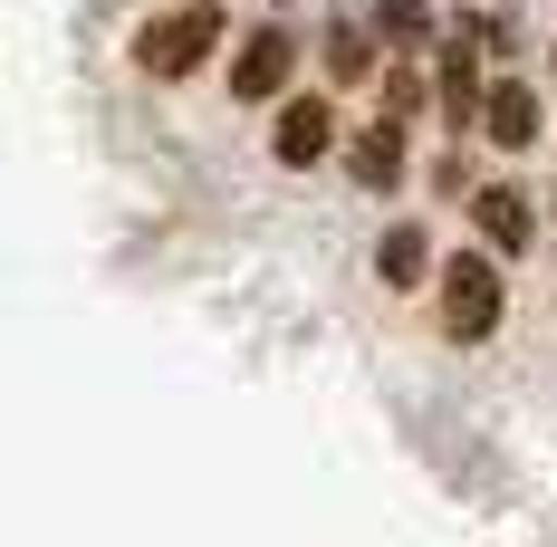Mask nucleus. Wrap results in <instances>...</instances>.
I'll return each instance as SVG.
<instances>
[{
    "label": "nucleus",
    "mask_w": 557,
    "mask_h": 547,
    "mask_svg": "<svg viewBox=\"0 0 557 547\" xmlns=\"http://www.w3.org/2000/svg\"><path fill=\"white\" fill-rule=\"evenodd\" d=\"M433 97H443V115H451V135H461V125H471V115L491 107V77H481V67H471V49H461V39H451V49H443V77H433Z\"/></svg>",
    "instance_id": "nucleus-8"
},
{
    "label": "nucleus",
    "mask_w": 557,
    "mask_h": 547,
    "mask_svg": "<svg viewBox=\"0 0 557 547\" xmlns=\"http://www.w3.org/2000/svg\"><path fill=\"white\" fill-rule=\"evenodd\" d=\"M423 29H433L423 0H385V39H423Z\"/></svg>",
    "instance_id": "nucleus-12"
},
{
    "label": "nucleus",
    "mask_w": 557,
    "mask_h": 547,
    "mask_svg": "<svg viewBox=\"0 0 557 547\" xmlns=\"http://www.w3.org/2000/svg\"><path fill=\"white\" fill-rule=\"evenodd\" d=\"M423 97H433V87H423L413 67H385V115H413V107H423Z\"/></svg>",
    "instance_id": "nucleus-11"
},
{
    "label": "nucleus",
    "mask_w": 557,
    "mask_h": 547,
    "mask_svg": "<svg viewBox=\"0 0 557 547\" xmlns=\"http://www.w3.org/2000/svg\"><path fill=\"white\" fill-rule=\"evenodd\" d=\"M222 39V0H193V10H164V20H145L135 29V67L145 77H193L202 58Z\"/></svg>",
    "instance_id": "nucleus-1"
},
{
    "label": "nucleus",
    "mask_w": 557,
    "mask_h": 547,
    "mask_svg": "<svg viewBox=\"0 0 557 547\" xmlns=\"http://www.w3.org/2000/svg\"><path fill=\"white\" fill-rule=\"evenodd\" d=\"M481 125H491V145H509V154H529L548 115H539V97H529L519 77H491V107H481Z\"/></svg>",
    "instance_id": "nucleus-7"
},
{
    "label": "nucleus",
    "mask_w": 557,
    "mask_h": 547,
    "mask_svg": "<svg viewBox=\"0 0 557 547\" xmlns=\"http://www.w3.org/2000/svg\"><path fill=\"white\" fill-rule=\"evenodd\" d=\"M327 97H288V107H278V125H270V154L278 164H318V154H327Z\"/></svg>",
    "instance_id": "nucleus-6"
},
{
    "label": "nucleus",
    "mask_w": 557,
    "mask_h": 547,
    "mask_svg": "<svg viewBox=\"0 0 557 547\" xmlns=\"http://www.w3.org/2000/svg\"><path fill=\"white\" fill-rule=\"evenodd\" d=\"M288 67H298V39H288V29H260L250 49L231 58V97H250V107H270L278 87H288Z\"/></svg>",
    "instance_id": "nucleus-3"
},
{
    "label": "nucleus",
    "mask_w": 557,
    "mask_h": 547,
    "mask_svg": "<svg viewBox=\"0 0 557 547\" xmlns=\"http://www.w3.org/2000/svg\"><path fill=\"white\" fill-rule=\"evenodd\" d=\"M443 327L461 346H481V336L500 327V270L481 260V250H451L443 260Z\"/></svg>",
    "instance_id": "nucleus-2"
},
{
    "label": "nucleus",
    "mask_w": 557,
    "mask_h": 547,
    "mask_svg": "<svg viewBox=\"0 0 557 547\" xmlns=\"http://www.w3.org/2000/svg\"><path fill=\"white\" fill-rule=\"evenodd\" d=\"M375 270H385V288H413V278L433 270V250H423V231H413V221H394L385 240H375Z\"/></svg>",
    "instance_id": "nucleus-9"
},
{
    "label": "nucleus",
    "mask_w": 557,
    "mask_h": 547,
    "mask_svg": "<svg viewBox=\"0 0 557 547\" xmlns=\"http://www.w3.org/2000/svg\"><path fill=\"white\" fill-rule=\"evenodd\" d=\"M346 173H356L366 192H394V183H404V115H375V125L346 145Z\"/></svg>",
    "instance_id": "nucleus-5"
},
{
    "label": "nucleus",
    "mask_w": 557,
    "mask_h": 547,
    "mask_svg": "<svg viewBox=\"0 0 557 547\" xmlns=\"http://www.w3.org/2000/svg\"><path fill=\"white\" fill-rule=\"evenodd\" d=\"M471 221H481L491 250H529V240H539V212H529L519 183H481V192H471Z\"/></svg>",
    "instance_id": "nucleus-4"
},
{
    "label": "nucleus",
    "mask_w": 557,
    "mask_h": 547,
    "mask_svg": "<svg viewBox=\"0 0 557 547\" xmlns=\"http://www.w3.org/2000/svg\"><path fill=\"white\" fill-rule=\"evenodd\" d=\"M366 67H375V39H366L356 20H336L327 29V77L336 87H366Z\"/></svg>",
    "instance_id": "nucleus-10"
}]
</instances>
